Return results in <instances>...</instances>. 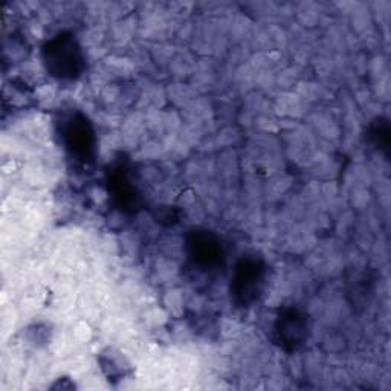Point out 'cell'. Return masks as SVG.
<instances>
[{
  "label": "cell",
  "mask_w": 391,
  "mask_h": 391,
  "mask_svg": "<svg viewBox=\"0 0 391 391\" xmlns=\"http://www.w3.org/2000/svg\"><path fill=\"white\" fill-rule=\"evenodd\" d=\"M278 334L283 339H286L289 344H298L302 336V330H305V322L300 319L295 312H289V314L280 319Z\"/></svg>",
  "instance_id": "3"
},
{
  "label": "cell",
  "mask_w": 391,
  "mask_h": 391,
  "mask_svg": "<svg viewBox=\"0 0 391 391\" xmlns=\"http://www.w3.org/2000/svg\"><path fill=\"white\" fill-rule=\"evenodd\" d=\"M46 63L57 75H74L80 64V57H78L75 45L63 38V40L54 42V46L49 49Z\"/></svg>",
  "instance_id": "1"
},
{
  "label": "cell",
  "mask_w": 391,
  "mask_h": 391,
  "mask_svg": "<svg viewBox=\"0 0 391 391\" xmlns=\"http://www.w3.org/2000/svg\"><path fill=\"white\" fill-rule=\"evenodd\" d=\"M236 285L239 288V293H242L244 298H248L249 295H256L260 290V273L257 271V266L244 265L237 273Z\"/></svg>",
  "instance_id": "2"
}]
</instances>
